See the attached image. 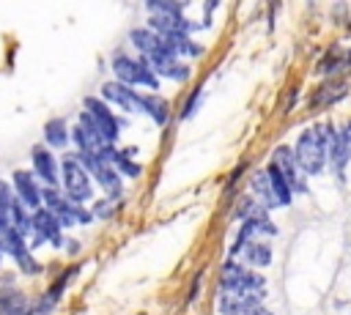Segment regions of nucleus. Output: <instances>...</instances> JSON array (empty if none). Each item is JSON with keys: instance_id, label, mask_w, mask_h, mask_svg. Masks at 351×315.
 I'll return each mask as SVG.
<instances>
[{"instance_id": "f03ea898", "label": "nucleus", "mask_w": 351, "mask_h": 315, "mask_svg": "<svg viewBox=\"0 0 351 315\" xmlns=\"http://www.w3.org/2000/svg\"><path fill=\"white\" fill-rule=\"evenodd\" d=\"M219 282H222V293H236V296L255 299V301H261L263 293H266L263 277H261V274H252L250 268H244V266H239V263H233V260H228V263L222 266Z\"/></svg>"}, {"instance_id": "9b49d317", "label": "nucleus", "mask_w": 351, "mask_h": 315, "mask_svg": "<svg viewBox=\"0 0 351 315\" xmlns=\"http://www.w3.org/2000/svg\"><path fill=\"white\" fill-rule=\"evenodd\" d=\"M271 164L282 173V178L291 184V189H296V192H304V181H302V175L296 173V156L288 151V148H277L274 151V159H271Z\"/></svg>"}, {"instance_id": "6ab92c4d", "label": "nucleus", "mask_w": 351, "mask_h": 315, "mask_svg": "<svg viewBox=\"0 0 351 315\" xmlns=\"http://www.w3.org/2000/svg\"><path fill=\"white\" fill-rule=\"evenodd\" d=\"M252 192H255L258 205H263V208L277 205V200H274V189H271V181H269V173H266V170H261V173L252 175Z\"/></svg>"}, {"instance_id": "ddd939ff", "label": "nucleus", "mask_w": 351, "mask_h": 315, "mask_svg": "<svg viewBox=\"0 0 351 315\" xmlns=\"http://www.w3.org/2000/svg\"><path fill=\"white\" fill-rule=\"evenodd\" d=\"M0 315H36V312H33V301L25 293L5 288L0 290Z\"/></svg>"}, {"instance_id": "bb28decb", "label": "nucleus", "mask_w": 351, "mask_h": 315, "mask_svg": "<svg viewBox=\"0 0 351 315\" xmlns=\"http://www.w3.org/2000/svg\"><path fill=\"white\" fill-rule=\"evenodd\" d=\"M239 315H271L266 307H261V304H252V307H247L244 312H239Z\"/></svg>"}, {"instance_id": "dca6fc26", "label": "nucleus", "mask_w": 351, "mask_h": 315, "mask_svg": "<svg viewBox=\"0 0 351 315\" xmlns=\"http://www.w3.org/2000/svg\"><path fill=\"white\" fill-rule=\"evenodd\" d=\"M14 186H16V194H19V203H22V205L36 208V205L41 203V192H38V186H36V181H33L30 173L16 170V173H14Z\"/></svg>"}, {"instance_id": "cd10ccee", "label": "nucleus", "mask_w": 351, "mask_h": 315, "mask_svg": "<svg viewBox=\"0 0 351 315\" xmlns=\"http://www.w3.org/2000/svg\"><path fill=\"white\" fill-rule=\"evenodd\" d=\"M343 134H346V142H348V148H351V121L346 123V129H343Z\"/></svg>"}, {"instance_id": "2eb2a0df", "label": "nucleus", "mask_w": 351, "mask_h": 315, "mask_svg": "<svg viewBox=\"0 0 351 315\" xmlns=\"http://www.w3.org/2000/svg\"><path fill=\"white\" fill-rule=\"evenodd\" d=\"M14 200L16 197H11L8 186L0 184V247H3V252H5V241L14 230Z\"/></svg>"}, {"instance_id": "a211bd4d", "label": "nucleus", "mask_w": 351, "mask_h": 315, "mask_svg": "<svg viewBox=\"0 0 351 315\" xmlns=\"http://www.w3.org/2000/svg\"><path fill=\"white\" fill-rule=\"evenodd\" d=\"M241 257H244V263H250V266H269L271 263V249H269V244H263V241H250V244H244L241 249ZM236 252V255H239Z\"/></svg>"}, {"instance_id": "5701e85b", "label": "nucleus", "mask_w": 351, "mask_h": 315, "mask_svg": "<svg viewBox=\"0 0 351 315\" xmlns=\"http://www.w3.org/2000/svg\"><path fill=\"white\" fill-rule=\"evenodd\" d=\"M346 90H348V85H346V82H329V85L318 88V93L313 96V104H315V107L335 104L337 99H343V96H346Z\"/></svg>"}, {"instance_id": "20e7f679", "label": "nucleus", "mask_w": 351, "mask_h": 315, "mask_svg": "<svg viewBox=\"0 0 351 315\" xmlns=\"http://www.w3.org/2000/svg\"><path fill=\"white\" fill-rule=\"evenodd\" d=\"M112 68L118 74V79L123 85H148V88H156V74L151 71V66L145 60H134V58H126V55H118L112 60Z\"/></svg>"}, {"instance_id": "39448f33", "label": "nucleus", "mask_w": 351, "mask_h": 315, "mask_svg": "<svg viewBox=\"0 0 351 315\" xmlns=\"http://www.w3.org/2000/svg\"><path fill=\"white\" fill-rule=\"evenodd\" d=\"M44 200H47V208L60 219V225H71V222H82V225H88L93 216L88 214V211H82L74 200H69V197H60L55 189H47L44 192Z\"/></svg>"}, {"instance_id": "1a4fd4ad", "label": "nucleus", "mask_w": 351, "mask_h": 315, "mask_svg": "<svg viewBox=\"0 0 351 315\" xmlns=\"http://www.w3.org/2000/svg\"><path fill=\"white\" fill-rule=\"evenodd\" d=\"M85 112L93 118V123L99 126V131H101V137L112 145L115 140H118V121L110 115V110L99 101V99H85Z\"/></svg>"}, {"instance_id": "412c9836", "label": "nucleus", "mask_w": 351, "mask_h": 315, "mask_svg": "<svg viewBox=\"0 0 351 315\" xmlns=\"http://www.w3.org/2000/svg\"><path fill=\"white\" fill-rule=\"evenodd\" d=\"M44 140L52 148H66V142H69V126H66V121L63 118H52L44 126Z\"/></svg>"}, {"instance_id": "0eeeda50", "label": "nucleus", "mask_w": 351, "mask_h": 315, "mask_svg": "<svg viewBox=\"0 0 351 315\" xmlns=\"http://www.w3.org/2000/svg\"><path fill=\"white\" fill-rule=\"evenodd\" d=\"M143 60L151 66V71H154V74H165V77L178 79V82H184V79L189 77V66H181V63L176 60V55H173V52H167L165 47H162V49H156L154 55H145Z\"/></svg>"}, {"instance_id": "393cba45", "label": "nucleus", "mask_w": 351, "mask_h": 315, "mask_svg": "<svg viewBox=\"0 0 351 315\" xmlns=\"http://www.w3.org/2000/svg\"><path fill=\"white\" fill-rule=\"evenodd\" d=\"M112 167H121L126 175H140V164H134L123 151H118V156H115V164Z\"/></svg>"}, {"instance_id": "f8f14e48", "label": "nucleus", "mask_w": 351, "mask_h": 315, "mask_svg": "<svg viewBox=\"0 0 351 315\" xmlns=\"http://www.w3.org/2000/svg\"><path fill=\"white\" fill-rule=\"evenodd\" d=\"M5 252H11V255H14V260L19 263V268H22V271H27V274H36V271H38V263L33 260V255H30V249H27V244H25V236H22V233L11 230V236H8V241H5Z\"/></svg>"}, {"instance_id": "4468645a", "label": "nucleus", "mask_w": 351, "mask_h": 315, "mask_svg": "<svg viewBox=\"0 0 351 315\" xmlns=\"http://www.w3.org/2000/svg\"><path fill=\"white\" fill-rule=\"evenodd\" d=\"M326 137H329V162H332V170L335 173H343L346 162L351 159V148L346 142V134L343 131H335L332 126H326Z\"/></svg>"}, {"instance_id": "7ed1b4c3", "label": "nucleus", "mask_w": 351, "mask_h": 315, "mask_svg": "<svg viewBox=\"0 0 351 315\" xmlns=\"http://www.w3.org/2000/svg\"><path fill=\"white\" fill-rule=\"evenodd\" d=\"M63 186H66L69 200H74L77 205L90 200V178H88L85 164L77 156H66L63 159Z\"/></svg>"}, {"instance_id": "c85d7f7f", "label": "nucleus", "mask_w": 351, "mask_h": 315, "mask_svg": "<svg viewBox=\"0 0 351 315\" xmlns=\"http://www.w3.org/2000/svg\"><path fill=\"white\" fill-rule=\"evenodd\" d=\"M346 60H348V66H351V49H348V55H346Z\"/></svg>"}, {"instance_id": "a878e982", "label": "nucleus", "mask_w": 351, "mask_h": 315, "mask_svg": "<svg viewBox=\"0 0 351 315\" xmlns=\"http://www.w3.org/2000/svg\"><path fill=\"white\" fill-rule=\"evenodd\" d=\"M112 211H115V203H110V200H101L93 205V216H112Z\"/></svg>"}, {"instance_id": "6e6552de", "label": "nucleus", "mask_w": 351, "mask_h": 315, "mask_svg": "<svg viewBox=\"0 0 351 315\" xmlns=\"http://www.w3.org/2000/svg\"><path fill=\"white\" fill-rule=\"evenodd\" d=\"M52 241L55 247H60V219L49 211V208H38L33 216V244H44Z\"/></svg>"}, {"instance_id": "c756f323", "label": "nucleus", "mask_w": 351, "mask_h": 315, "mask_svg": "<svg viewBox=\"0 0 351 315\" xmlns=\"http://www.w3.org/2000/svg\"><path fill=\"white\" fill-rule=\"evenodd\" d=\"M0 257H3V247H0Z\"/></svg>"}, {"instance_id": "f3484780", "label": "nucleus", "mask_w": 351, "mask_h": 315, "mask_svg": "<svg viewBox=\"0 0 351 315\" xmlns=\"http://www.w3.org/2000/svg\"><path fill=\"white\" fill-rule=\"evenodd\" d=\"M33 164H36V173L44 178V184L52 189V186L58 184V170H55V159H52V153H47L41 145L33 148Z\"/></svg>"}, {"instance_id": "9d476101", "label": "nucleus", "mask_w": 351, "mask_h": 315, "mask_svg": "<svg viewBox=\"0 0 351 315\" xmlns=\"http://www.w3.org/2000/svg\"><path fill=\"white\" fill-rule=\"evenodd\" d=\"M101 96H104L107 101H112V104L129 110V112L143 110V96H137V93H134L129 85H123V82H107V85L101 88Z\"/></svg>"}, {"instance_id": "b1692460", "label": "nucleus", "mask_w": 351, "mask_h": 315, "mask_svg": "<svg viewBox=\"0 0 351 315\" xmlns=\"http://www.w3.org/2000/svg\"><path fill=\"white\" fill-rule=\"evenodd\" d=\"M143 110H145L156 123H165V121H167V115H170L167 101H165V99H159V96H154V93L143 96Z\"/></svg>"}, {"instance_id": "423d86ee", "label": "nucleus", "mask_w": 351, "mask_h": 315, "mask_svg": "<svg viewBox=\"0 0 351 315\" xmlns=\"http://www.w3.org/2000/svg\"><path fill=\"white\" fill-rule=\"evenodd\" d=\"M77 159L85 164V170H90L99 178V184L107 189L110 197H118L121 194V178H118V173H115V167L110 162L96 159V156H88V153H77Z\"/></svg>"}, {"instance_id": "f257e3e1", "label": "nucleus", "mask_w": 351, "mask_h": 315, "mask_svg": "<svg viewBox=\"0 0 351 315\" xmlns=\"http://www.w3.org/2000/svg\"><path fill=\"white\" fill-rule=\"evenodd\" d=\"M293 156H296V164H299L307 175H318V173L324 170V162L329 159L326 126H310L307 131H302Z\"/></svg>"}, {"instance_id": "4be33fe9", "label": "nucleus", "mask_w": 351, "mask_h": 315, "mask_svg": "<svg viewBox=\"0 0 351 315\" xmlns=\"http://www.w3.org/2000/svg\"><path fill=\"white\" fill-rule=\"evenodd\" d=\"M266 173H269V181H271V189H274V200H277V205H288L291 203V184L282 178V173L274 167V164H269L266 167Z\"/></svg>"}, {"instance_id": "aec40b11", "label": "nucleus", "mask_w": 351, "mask_h": 315, "mask_svg": "<svg viewBox=\"0 0 351 315\" xmlns=\"http://www.w3.org/2000/svg\"><path fill=\"white\" fill-rule=\"evenodd\" d=\"M129 38H132V44L143 52V58H145V55H154L156 49H162V47H165V44H162V38H159L154 30H132V36H129Z\"/></svg>"}]
</instances>
